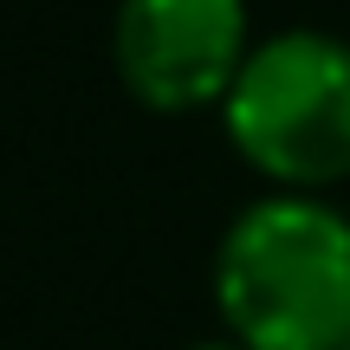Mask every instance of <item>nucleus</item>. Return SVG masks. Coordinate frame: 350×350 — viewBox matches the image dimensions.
<instances>
[{
  "label": "nucleus",
  "mask_w": 350,
  "mask_h": 350,
  "mask_svg": "<svg viewBox=\"0 0 350 350\" xmlns=\"http://www.w3.org/2000/svg\"><path fill=\"white\" fill-rule=\"evenodd\" d=\"M234 150L286 195L350 175V46L331 33H279L247 52L221 98Z\"/></svg>",
  "instance_id": "nucleus-2"
},
{
  "label": "nucleus",
  "mask_w": 350,
  "mask_h": 350,
  "mask_svg": "<svg viewBox=\"0 0 350 350\" xmlns=\"http://www.w3.org/2000/svg\"><path fill=\"white\" fill-rule=\"evenodd\" d=\"M247 65L240 0H124L117 72L150 111H201L234 91Z\"/></svg>",
  "instance_id": "nucleus-3"
},
{
  "label": "nucleus",
  "mask_w": 350,
  "mask_h": 350,
  "mask_svg": "<svg viewBox=\"0 0 350 350\" xmlns=\"http://www.w3.org/2000/svg\"><path fill=\"white\" fill-rule=\"evenodd\" d=\"M344 350H350V344H344Z\"/></svg>",
  "instance_id": "nucleus-5"
},
{
  "label": "nucleus",
  "mask_w": 350,
  "mask_h": 350,
  "mask_svg": "<svg viewBox=\"0 0 350 350\" xmlns=\"http://www.w3.org/2000/svg\"><path fill=\"white\" fill-rule=\"evenodd\" d=\"M201 350H247V344H201Z\"/></svg>",
  "instance_id": "nucleus-4"
},
{
  "label": "nucleus",
  "mask_w": 350,
  "mask_h": 350,
  "mask_svg": "<svg viewBox=\"0 0 350 350\" xmlns=\"http://www.w3.org/2000/svg\"><path fill=\"white\" fill-rule=\"evenodd\" d=\"M214 305L247 350L350 344V221L318 195H266L227 227Z\"/></svg>",
  "instance_id": "nucleus-1"
}]
</instances>
